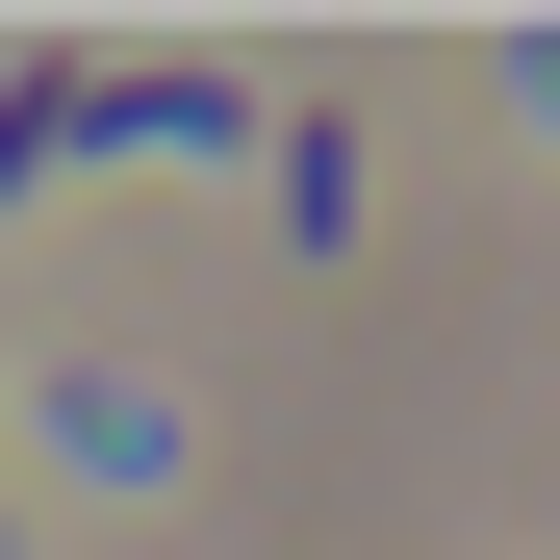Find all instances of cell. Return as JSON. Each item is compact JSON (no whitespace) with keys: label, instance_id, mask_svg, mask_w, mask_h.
<instances>
[{"label":"cell","instance_id":"2","mask_svg":"<svg viewBox=\"0 0 560 560\" xmlns=\"http://www.w3.org/2000/svg\"><path fill=\"white\" fill-rule=\"evenodd\" d=\"M280 230H306V255L357 230V128H331V103H280Z\"/></svg>","mask_w":560,"mask_h":560},{"label":"cell","instance_id":"1","mask_svg":"<svg viewBox=\"0 0 560 560\" xmlns=\"http://www.w3.org/2000/svg\"><path fill=\"white\" fill-rule=\"evenodd\" d=\"M51 153H255V77H153V51H26L0 77V205Z\"/></svg>","mask_w":560,"mask_h":560},{"label":"cell","instance_id":"3","mask_svg":"<svg viewBox=\"0 0 560 560\" xmlns=\"http://www.w3.org/2000/svg\"><path fill=\"white\" fill-rule=\"evenodd\" d=\"M0 560H26V510H0Z\"/></svg>","mask_w":560,"mask_h":560}]
</instances>
